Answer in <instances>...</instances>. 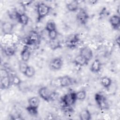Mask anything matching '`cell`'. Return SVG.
Returning a JSON list of instances; mask_svg holds the SVG:
<instances>
[{"label": "cell", "instance_id": "1", "mask_svg": "<svg viewBox=\"0 0 120 120\" xmlns=\"http://www.w3.org/2000/svg\"><path fill=\"white\" fill-rule=\"evenodd\" d=\"M51 7L43 2L38 3L37 5V22L40 21L50 13Z\"/></svg>", "mask_w": 120, "mask_h": 120}, {"label": "cell", "instance_id": "2", "mask_svg": "<svg viewBox=\"0 0 120 120\" xmlns=\"http://www.w3.org/2000/svg\"><path fill=\"white\" fill-rule=\"evenodd\" d=\"M73 79L68 75H64L56 78L53 80L54 86H59L60 87H68L74 83Z\"/></svg>", "mask_w": 120, "mask_h": 120}, {"label": "cell", "instance_id": "3", "mask_svg": "<svg viewBox=\"0 0 120 120\" xmlns=\"http://www.w3.org/2000/svg\"><path fill=\"white\" fill-rule=\"evenodd\" d=\"M38 93L41 98L47 102L52 100L56 94L45 86L41 87L38 90Z\"/></svg>", "mask_w": 120, "mask_h": 120}, {"label": "cell", "instance_id": "4", "mask_svg": "<svg viewBox=\"0 0 120 120\" xmlns=\"http://www.w3.org/2000/svg\"><path fill=\"white\" fill-rule=\"evenodd\" d=\"M61 102L63 107H72L77 101L75 92H70L62 97Z\"/></svg>", "mask_w": 120, "mask_h": 120}, {"label": "cell", "instance_id": "5", "mask_svg": "<svg viewBox=\"0 0 120 120\" xmlns=\"http://www.w3.org/2000/svg\"><path fill=\"white\" fill-rule=\"evenodd\" d=\"M95 100L99 107L102 109H108V104L106 97L101 92L96 93L95 95Z\"/></svg>", "mask_w": 120, "mask_h": 120}, {"label": "cell", "instance_id": "6", "mask_svg": "<svg viewBox=\"0 0 120 120\" xmlns=\"http://www.w3.org/2000/svg\"><path fill=\"white\" fill-rule=\"evenodd\" d=\"M78 11L76 15V20L82 24H86L89 18V15L87 12L84 8H80Z\"/></svg>", "mask_w": 120, "mask_h": 120}, {"label": "cell", "instance_id": "7", "mask_svg": "<svg viewBox=\"0 0 120 120\" xmlns=\"http://www.w3.org/2000/svg\"><path fill=\"white\" fill-rule=\"evenodd\" d=\"M63 61L61 57H56L52 59L49 63L50 68L53 70H59L62 68Z\"/></svg>", "mask_w": 120, "mask_h": 120}, {"label": "cell", "instance_id": "8", "mask_svg": "<svg viewBox=\"0 0 120 120\" xmlns=\"http://www.w3.org/2000/svg\"><path fill=\"white\" fill-rule=\"evenodd\" d=\"M79 54L89 62L92 59L93 56L92 51L89 47L87 46H84L80 49Z\"/></svg>", "mask_w": 120, "mask_h": 120}, {"label": "cell", "instance_id": "9", "mask_svg": "<svg viewBox=\"0 0 120 120\" xmlns=\"http://www.w3.org/2000/svg\"><path fill=\"white\" fill-rule=\"evenodd\" d=\"M27 45H33L39 41V36L36 31H31L27 38Z\"/></svg>", "mask_w": 120, "mask_h": 120}, {"label": "cell", "instance_id": "10", "mask_svg": "<svg viewBox=\"0 0 120 120\" xmlns=\"http://www.w3.org/2000/svg\"><path fill=\"white\" fill-rule=\"evenodd\" d=\"M80 40L78 34H74L68 38L66 41L67 46L70 48L75 47Z\"/></svg>", "mask_w": 120, "mask_h": 120}, {"label": "cell", "instance_id": "11", "mask_svg": "<svg viewBox=\"0 0 120 120\" xmlns=\"http://www.w3.org/2000/svg\"><path fill=\"white\" fill-rule=\"evenodd\" d=\"M14 24L9 22H5L2 23L1 30L5 35L11 34L14 27Z\"/></svg>", "mask_w": 120, "mask_h": 120}, {"label": "cell", "instance_id": "12", "mask_svg": "<svg viewBox=\"0 0 120 120\" xmlns=\"http://www.w3.org/2000/svg\"><path fill=\"white\" fill-rule=\"evenodd\" d=\"M110 23L115 30H118L120 25V17L118 15H114L111 16L109 19Z\"/></svg>", "mask_w": 120, "mask_h": 120}, {"label": "cell", "instance_id": "13", "mask_svg": "<svg viewBox=\"0 0 120 120\" xmlns=\"http://www.w3.org/2000/svg\"><path fill=\"white\" fill-rule=\"evenodd\" d=\"M12 84L11 78L9 75L0 78V87L2 89H8Z\"/></svg>", "mask_w": 120, "mask_h": 120}, {"label": "cell", "instance_id": "14", "mask_svg": "<svg viewBox=\"0 0 120 120\" xmlns=\"http://www.w3.org/2000/svg\"><path fill=\"white\" fill-rule=\"evenodd\" d=\"M17 20L18 22L22 25L25 26L27 25L29 21V18L28 15L24 13H20L18 12Z\"/></svg>", "mask_w": 120, "mask_h": 120}, {"label": "cell", "instance_id": "15", "mask_svg": "<svg viewBox=\"0 0 120 120\" xmlns=\"http://www.w3.org/2000/svg\"><path fill=\"white\" fill-rule=\"evenodd\" d=\"M79 3L77 0H72L66 4L67 9L70 12H76L79 10Z\"/></svg>", "mask_w": 120, "mask_h": 120}, {"label": "cell", "instance_id": "16", "mask_svg": "<svg viewBox=\"0 0 120 120\" xmlns=\"http://www.w3.org/2000/svg\"><path fill=\"white\" fill-rule=\"evenodd\" d=\"M74 63L78 66H84L88 65L89 61L80 54L77 55L74 60Z\"/></svg>", "mask_w": 120, "mask_h": 120}, {"label": "cell", "instance_id": "17", "mask_svg": "<svg viewBox=\"0 0 120 120\" xmlns=\"http://www.w3.org/2000/svg\"><path fill=\"white\" fill-rule=\"evenodd\" d=\"M30 57V52L27 46L23 47L21 52V58L22 61L27 62Z\"/></svg>", "mask_w": 120, "mask_h": 120}, {"label": "cell", "instance_id": "18", "mask_svg": "<svg viewBox=\"0 0 120 120\" xmlns=\"http://www.w3.org/2000/svg\"><path fill=\"white\" fill-rule=\"evenodd\" d=\"M101 69V63L99 59H95L91 65L90 70L94 73L99 72Z\"/></svg>", "mask_w": 120, "mask_h": 120}, {"label": "cell", "instance_id": "19", "mask_svg": "<svg viewBox=\"0 0 120 120\" xmlns=\"http://www.w3.org/2000/svg\"><path fill=\"white\" fill-rule=\"evenodd\" d=\"M40 104V99L38 97H33L28 99V106L38 108Z\"/></svg>", "mask_w": 120, "mask_h": 120}, {"label": "cell", "instance_id": "20", "mask_svg": "<svg viewBox=\"0 0 120 120\" xmlns=\"http://www.w3.org/2000/svg\"><path fill=\"white\" fill-rule=\"evenodd\" d=\"M100 82L102 86L106 89H108L112 84L111 79L107 76H103L101 77Z\"/></svg>", "mask_w": 120, "mask_h": 120}, {"label": "cell", "instance_id": "21", "mask_svg": "<svg viewBox=\"0 0 120 120\" xmlns=\"http://www.w3.org/2000/svg\"><path fill=\"white\" fill-rule=\"evenodd\" d=\"M79 118L81 120H90L91 119V114L88 109H83L79 113Z\"/></svg>", "mask_w": 120, "mask_h": 120}, {"label": "cell", "instance_id": "22", "mask_svg": "<svg viewBox=\"0 0 120 120\" xmlns=\"http://www.w3.org/2000/svg\"><path fill=\"white\" fill-rule=\"evenodd\" d=\"M49 45L52 50H55L61 47V44L57 38L54 40H49Z\"/></svg>", "mask_w": 120, "mask_h": 120}, {"label": "cell", "instance_id": "23", "mask_svg": "<svg viewBox=\"0 0 120 120\" xmlns=\"http://www.w3.org/2000/svg\"><path fill=\"white\" fill-rule=\"evenodd\" d=\"M35 74V68L31 66H29L28 67L26 71H25L23 75L28 78L32 77Z\"/></svg>", "mask_w": 120, "mask_h": 120}, {"label": "cell", "instance_id": "24", "mask_svg": "<svg viewBox=\"0 0 120 120\" xmlns=\"http://www.w3.org/2000/svg\"><path fill=\"white\" fill-rule=\"evenodd\" d=\"M45 30L46 31H47V32L56 30V23L52 21H49L45 25Z\"/></svg>", "mask_w": 120, "mask_h": 120}, {"label": "cell", "instance_id": "25", "mask_svg": "<svg viewBox=\"0 0 120 120\" xmlns=\"http://www.w3.org/2000/svg\"><path fill=\"white\" fill-rule=\"evenodd\" d=\"M11 82L12 84L16 86H20L21 84L22 81L20 77L16 75H13L11 77Z\"/></svg>", "mask_w": 120, "mask_h": 120}, {"label": "cell", "instance_id": "26", "mask_svg": "<svg viewBox=\"0 0 120 120\" xmlns=\"http://www.w3.org/2000/svg\"><path fill=\"white\" fill-rule=\"evenodd\" d=\"M77 100H83L86 97V92L84 90H81L75 92Z\"/></svg>", "mask_w": 120, "mask_h": 120}, {"label": "cell", "instance_id": "27", "mask_svg": "<svg viewBox=\"0 0 120 120\" xmlns=\"http://www.w3.org/2000/svg\"><path fill=\"white\" fill-rule=\"evenodd\" d=\"M4 52L6 55L8 56H11L15 54V51L14 48L11 46H7L4 48Z\"/></svg>", "mask_w": 120, "mask_h": 120}, {"label": "cell", "instance_id": "28", "mask_svg": "<svg viewBox=\"0 0 120 120\" xmlns=\"http://www.w3.org/2000/svg\"><path fill=\"white\" fill-rule=\"evenodd\" d=\"M26 110L32 116H37L38 114V108L30 107L28 105L26 107Z\"/></svg>", "mask_w": 120, "mask_h": 120}, {"label": "cell", "instance_id": "29", "mask_svg": "<svg viewBox=\"0 0 120 120\" xmlns=\"http://www.w3.org/2000/svg\"><path fill=\"white\" fill-rule=\"evenodd\" d=\"M28 66L29 65L27 64L26 62H24L22 60L19 62V71H20V72H21L22 74H23Z\"/></svg>", "mask_w": 120, "mask_h": 120}, {"label": "cell", "instance_id": "30", "mask_svg": "<svg viewBox=\"0 0 120 120\" xmlns=\"http://www.w3.org/2000/svg\"><path fill=\"white\" fill-rule=\"evenodd\" d=\"M47 33H48V37L49 38V40H54L57 38L58 33L57 30L49 31V32H48Z\"/></svg>", "mask_w": 120, "mask_h": 120}, {"label": "cell", "instance_id": "31", "mask_svg": "<svg viewBox=\"0 0 120 120\" xmlns=\"http://www.w3.org/2000/svg\"><path fill=\"white\" fill-rule=\"evenodd\" d=\"M109 15V12L107 10L105 7H104L101 10V12L99 13V16L101 18L106 17L108 16Z\"/></svg>", "mask_w": 120, "mask_h": 120}, {"label": "cell", "instance_id": "32", "mask_svg": "<svg viewBox=\"0 0 120 120\" xmlns=\"http://www.w3.org/2000/svg\"><path fill=\"white\" fill-rule=\"evenodd\" d=\"M32 2L33 1L32 0H23V1H19V3L22 7L24 8L30 5Z\"/></svg>", "mask_w": 120, "mask_h": 120}, {"label": "cell", "instance_id": "33", "mask_svg": "<svg viewBox=\"0 0 120 120\" xmlns=\"http://www.w3.org/2000/svg\"><path fill=\"white\" fill-rule=\"evenodd\" d=\"M0 78L9 76L8 71L5 68H1L0 69Z\"/></svg>", "mask_w": 120, "mask_h": 120}, {"label": "cell", "instance_id": "34", "mask_svg": "<svg viewBox=\"0 0 120 120\" xmlns=\"http://www.w3.org/2000/svg\"><path fill=\"white\" fill-rule=\"evenodd\" d=\"M98 2V0H89V2L90 4L91 5H94V4H96L97 2Z\"/></svg>", "mask_w": 120, "mask_h": 120}, {"label": "cell", "instance_id": "35", "mask_svg": "<svg viewBox=\"0 0 120 120\" xmlns=\"http://www.w3.org/2000/svg\"><path fill=\"white\" fill-rule=\"evenodd\" d=\"M116 43L118 44V45H119V43H120V36H119L116 39Z\"/></svg>", "mask_w": 120, "mask_h": 120}]
</instances>
